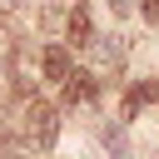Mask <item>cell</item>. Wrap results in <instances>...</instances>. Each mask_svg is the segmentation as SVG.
<instances>
[{
	"label": "cell",
	"instance_id": "6da1fadb",
	"mask_svg": "<svg viewBox=\"0 0 159 159\" xmlns=\"http://www.w3.org/2000/svg\"><path fill=\"white\" fill-rule=\"evenodd\" d=\"M20 134H25V144L50 149L55 134H60V114H55V104L40 99V94H25V104H20Z\"/></svg>",
	"mask_w": 159,
	"mask_h": 159
},
{
	"label": "cell",
	"instance_id": "7a4b0ae2",
	"mask_svg": "<svg viewBox=\"0 0 159 159\" xmlns=\"http://www.w3.org/2000/svg\"><path fill=\"white\" fill-rule=\"evenodd\" d=\"M84 50L94 55V65H99L104 75H119V70H124V45H119V40H109V35H94Z\"/></svg>",
	"mask_w": 159,
	"mask_h": 159
},
{
	"label": "cell",
	"instance_id": "3957f363",
	"mask_svg": "<svg viewBox=\"0 0 159 159\" xmlns=\"http://www.w3.org/2000/svg\"><path fill=\"white\" fill-rule=\"evenodd\" d=\"M40 70H45V80H70V50H60V45H45V55H40Z\"/></svg>",
	"mask_w": 159,
	"mask_h": 159
},
{
	"label": "cell",
	"instance_id": "277c9868",
	"mask_svg": "<svg viewBox=\"0 0 159 159\" xmlns=\"http://www.w3.org/2000/svg\"><path fill=\"white\" fill-rule=\"evenodd\" d=\"M149 99H159V80H139V84H129V94H124V119H134Z\"/></svg>",
	"mask_w": 159,
	"mask_h": 159
},
{
	"label": "cell",
	"instance_id": "5b68a950",
	"mask_svg": "<svg viewBox=\"0 0 159 159\" xmlns=\"http://www.w3.org/2000/svg\"><path fill=\"white\" fill-rule=\"evenodd\" d=\"M65 99H70V104H89V99H94V75H84V70L75 75V70H70V80H65Z\"/></svg>",
	"mask_w": 159,
	"mask_h": 159
},
{
	"label": "cell",
	"instance_id": "8992f818",
	"mask_svg": "<svg viewBox=\"0 0 159 159\" xmlns=\"http://www.w3.org/2000/svg\"><path fill=\"white\" fill-rule=\"evenodd\" d=\"M70 40H75L80 50H84V45L94 40V25H89V15H84V5H80V10H70Z\"/></svg>",
	"mask_w": 159,
	"mask_h": 159
},
{
	"label": "cell",
	"instance_id": "52a82bcc",
	"mask_svg": "<svg viewBox=\"0 0 159 159\" xmlns=\"http://www.w3.org/2000/svg\"><path fill=\"white\" fill-rule=\"evenodd\" d=\"M104 5H109V15H119V20L134 15V0H104Z\"/></svg>",
	"mask_w": 159,
	"mask_h": 159
},
{
	"label": "cell",
	"instance_id": "ba28073f",
	"mask_svg": "<svg viewBox=\"0 0 159 159\" xmlns=\"http://www.w3.org/2000/svg\"><path fill=\"white\" fill-rule=\"evenodd\" d=\"M0 159H25V154H0Z\"/></svg>",
	"mask_w": 159,
	"mask_h": 159
},
{
	"label": "cell",
	"instance_id": "9c48e42d",
	"mask_svg": "<svg viewBox=\"0 0 159 159\" xmlns=\"http://www.w3.org/2000/svg\"><path fill=\"white\" fill-rule=\"evenodd\" d=\"M0 5H20V0H0Z\"/></svg>",
	"mask_w": 159,
	"mask_h": 159
}]
</instances>
